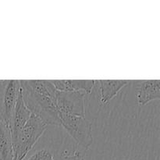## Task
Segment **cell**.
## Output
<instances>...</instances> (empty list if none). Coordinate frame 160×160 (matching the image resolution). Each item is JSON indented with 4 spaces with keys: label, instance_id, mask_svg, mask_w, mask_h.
Wrapping results in <instances>:
<instances>
[{
    "label": "cell",
    "instance_id": "30bf717a",
    "mask_svg": "<svg viewBox=\"0 0 160 160\" xmlns=\"http://www.w3.org/2000/svg\"><path fill=\"white\" fill-rule=\"evenodd\" d=\"M0 160H13L10 128L2 120H0Z\"/></svg>",
    "mask_w": 160,
    "mask_h": 160
},
{
    "label": "cell",
    "instance_id": "7a4b0ae2",
    "mask_svg": "<svg viewBox=\"0 0 160 160\" xmlns=\"http://www.w3.org/2000/svg\"><path fill=\"white\" fill-rule=\"evenodd\" d=\"M46 128L47 125L43 121L31 114L26 124L20 130L18 134L12 139L13 160L24 159Z\"/></svg>",
    "mask_w": 160,
    "mask_h": 160
},
{
    "label": "cell",
    "instance_id": "9c48e42d",
    "mask_svg": "<svg viewBox=\"0 0 160 160\" xmlns=\"http://www.w3.org/2000/svg\"><path fill=\"white\" fill-rule=\"evenodd\" d=\"M100 102L106 104L113 98L123 87L129 84L128 80H99Z\"/></svg>",
    "mask_w": 160,
    "mask_h": 160
},
{
    "label": "cell",
    "instance_id": "5b68a950",
    "mask_svg": "<svg viewBox=\"0 0 160 160\" xmlns=\"http://www.w3.org/2000/svg\"><path fill=\"white\" fill-rule=\"evenodd\" d=\"M84 95L81 92H59L56 94V106L59 113L85 117Z\"/></svg>",
    "mask_w": 160,
    "mask_h": 160
},
{
    "label": "cell",
    "instance_id": "8fae6325",
    "mask_svg": "<svg viewBox=\"0 0 160 160\" xmlns=\"http://www.w3.org/2000/svg\"><path fill=\"white\" fill-rule=\"evenodd\" d=\"M27 160H54L49 152L45 149L39 150L30 156Z\"/></svg>",
    "mask_w": 160,
    "mask_h": 160
},
{
    "label": "cell",
    "instance_id": "52a82bcc",
    "mask_svg": "<svg viewBox=\"0 0 160 160\" xmlns=\"http://www.w3.org/2000/svg\"><path fill=\"white\" fill-rule=\"evenodd\" d=\"M31 115V112L27 109L26 106L23 102L21 95V90H20V95H19L18 99H17V104H16L12 118H11L10 124H9L12 139L14 138L18 134L20 130L26 124Z\"/></svg>",
    "mask_w": 160,
    "mask_h": 160
},
{
    "label": "cell",
    "instance_id": "3957f363",
    "mask_svg": "<svg viewBox=\"0 0 160 160\" xmlns=\"http://www.w3.org/2000/svg\"><path fill=\"white\" fill-rule=\"evenodd\" d=\"M60 126L82 148H88L93 142L92 124L85 117L59 113Z\"/></svg>",
    "mask_w": 160,
    "mask_h": 160
},
{
    "label": "cell",
    "instance_id": "ba28073f",
    "mask_svg": "<svg viewBox=\"0 0 160 160\" xmlns=\"http://www.w3.org/2000/svg\"><path fill=\"white\" fill-rule=\"evenodd\" d=\"M59 92H80L84 91L90 94L95 86V80H52L51 81Z\"/></svg>",
    "mask_w": 160,
    "mask_h": 160
},
{
    "label": "cell",
    "instance_id": "6da1fadb",
    "mask_svg": "<svg viewBox=\"0 0 160 160\" xmlns=\"http://www.w3.org/2000/svg\"><path fill=\"white\" fill-rule=\"evenodd\" d=\"M22 98L27 109L45 124L60 126V119L56 106L58 91L47 80L20 81Z\"/></svg>",
    "mask_w": 160,
    "mask_h": 160
},
{
    "label": "cell",
    "instance_id": "8992f818",
    "mask_svg": "<svg viewBox=\"0 0 160 160\" xmlns=\"http://www.w3.org/2000/svg\"><path fill=\"white\" fill-rule=\"evenodd\" d=\"M160 98L159 80H147L139 82L137 87V100L141 106Z\"/></svg>",
    "mask_w": 160,
    "mask_h": 160
},
{
    "label": "cell",
    "instance_id": "7c38bea8",
    "mask_svg": "<svg viewBox=\"0 0 160 160\" xmlns=\"http://www.w3.org/2000/svg\"><path fill=\"white\" fill-rule=\"evenodd\" d=\"M62 160H84V157L80 152L74 151L70 152L65 150L62 153Z\"/></svg>",
    "mask_w": 160,
    "mask_h": 160
},
{
    "label": "cell",
    "instance_id": "277c9868",
    "mask_svg": "<svg viewBox=\"0 0 160 160\" xmlns=\"http://www.w3.org/2000/svg\"><path fill=\"white\" fill-rule=\"evenodd\" d=\"M20 92L19 80L2 81L0 85V120L9 127Z\"/></svg>",
    "mask_w": 160,
    "mask_h": 160
}]
</instances>
